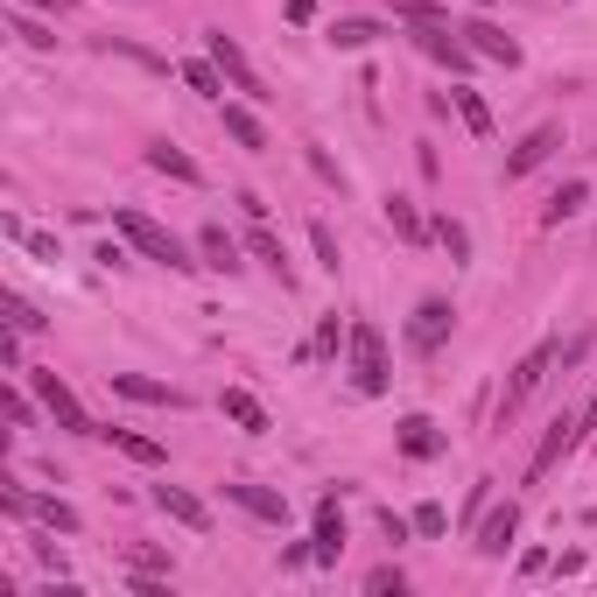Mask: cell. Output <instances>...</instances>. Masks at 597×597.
Here are the masks:
<instances>
[{
  "instance_id": "ee69618b",
  "label": "cell",
  "mask_w": 597,
  "mask_h": 597,
  "mask_svg": "<svg viewBox=\"0 0 597 597\" xmlns=\"http://www.w3.org/2000/svg\"><path fill=\"white\" fill-rule=\"evenodd\" d=\"M584 429H597V401H590V408H584Z\"/></svg>"
},
{
  "instance_id": "83f0119b",
  "label": "cell",
  "mask_w": 597,
  "mask_h": 597,
  "mask_svg": "<svg viewBox=\"0 0 597 597\" xmlns=\"http://www.w3.org/2000/svg\"><path fill=\"white\" fill-rule=\"evenodd\" d=\"M176 78H183L198 99H226V71L218 64H176Z\"/></svg>"
},
{
  "instance_id": "ffe728a7",
  "label": "cell",
  "mask_w": 597,
  "mask_h": 597,
  "mask_svg": "<svg viewBox=\"0 0 597 597\" xmlns=\"http://www.w3.org/2000/svg\"><path fill=\"white\" fill-rule=\"evenodd\" d=\"M218 408H226V422H239L246 436H267V408L246 394V386H226V394H218Z\"/></svg>"
},
{
  "instance_id": "9c48e42d",
  "label": "cell",
  "mask_w": 597,
  "mask_h": 597,
  "mask_svg": "<svg viewBox=\"0 0 597 597\" xmlns=\"http://www.w3.org/2000/svg\"><path fill=\"white\" fill-rule=\"evenodd\" d=\"M548 366H556V345H534L528 358H520V366H513V380H506V394H499V422H506V415H513L520 401L534 394V386L548 380Z\"/></svg>"
},
{
  "instance_id": "4316f807",
  "label": "cell",
  "mask_w": 597,
  "mask_h": 597,
  "mask_svg": "<svg viewBox=\"0 0 597 597\" xmlns=\"http://www.w3.org/2000/svg\"><path fill=\"white\" fill-rule=\"evenodd\" d=\"M380 36H386V28H380V22H358V14H345V22H331V42H338V50H372Z\"/></svg>"
},
{
  "instance_id": "e575fe53",
  "label": "cell",
  "mask_w": 597,
  "mask_h": 597,
  "mask_svg": "<svg viewBox=\"0 0 597 597\" xmlns=\"http://www.w3.org/2000/svg\"><path fill=\"white\" fill-rule=\"evenodd\" d=\"M309 246H317V267H331V275H338V239H331V226H323V218L309 226Z\"/></svg>"
},
{
  "instance_id": "cb8c5ba5",
  "label": "cell",
  "mask_w": 597,
  "mask_h": 597,
  "mask_svg": "<svg viewBox=\"0 0 597 597\" xmlns=\"http://www.w3.org/2000/svg\"><path fill=\"white\" fill-rule=\"evenodd\" d=\"M450 106H457V119H465V134H471V141H492V106L471 92V85H457V92H450Z\"/></svg>"
},
{
  "instance_id": "7c38bea8",
  "label": "cell",
  "mask_w": 597,
  "mask_h": 597,
  "mask_svg": "<svg viewBox=\"0 0 597 597\" xmlns=\"http://www.w3.org/2000/svg\"><path fill=\"white\" fill-rule=\"evenodd\" d=\"M309 548H317V562L345 556V506H338V492H323V499H317V534H309Z\"/></svg>"
},
{
  "instance_id": "f35d334b",
  "label": "cell",
  "mask_w": 597,
  "mask_h": 597,
  "mask_svg": "<svg viewBox=\"0 0 597 597\" xmlns=\"http://www.w3.org/2000/svg\"><path fill=\"white\" fill-rule=\"evenodd\" d=\"M380 534H386V542H408V534H415V520H401L394 506H386V513H380Z\"/></svg>"
},
{
  "instance_id": "44dd1931",
  "label": "cell",
  "mask_w": 597,
  "mask_h": 597,
  "mask_svg": "<svg viewBox=\"0 0 597 597\" xmlns=\"http://www.w3.org/2000/svg\"><path fill=\"white\" fill-rule=\"evenodd\" d=\"M99 436H106L119 457H134V465H162V457H169L155 436H141V429H119V422H113V429H99Z\"/></svg>"
},
{
  "instance_id": "f1b7e54d",
  "label": "cell",
  "mask_w": 597,
  "mask_h": 597,
  "mask_svg": "<svg viewBox=\"0 0 597 597\" xmlns=\"http://www.w3.org/2000/svg\"><path fill=\"white\" fill-rule=\"evenodd\" d=\"M394 22L429 28V22H450V8H443V0H394Z\"/></svg>"
},
{
  "instance_id": "8992f818",
  "label": "cell",
  "mask_w": 597,
  "mask_h": 597,
  "mask_svg": "<svg viewBox=\"0 0 597 597\" xmlns=\"http://www.w3.org/2000/svg\"><path fill=\"white\" fill-rule=\"evenodd\" d=\"M415 50H422V56H436V64H443V71H457V78H465V71L478 64V50H471L465 36H457L450 22H429V28H415Z\"/></svg>"
},
{
  "instance_id": "ba28073f",
  "label": "cell",
  "mask_w": 597,
  "mask_h": 597,
  "mask_svg": "<svg viewBox=\"0 0 597 597\" xmlns=\"http://www.w3.org/2000/svg\"><path fill=\"white\" fill-rule=\"evenodd\" d=\"M106 386L119 401H141V408H183V386H169V380H148V372H106Z\"/></svg>"
},
{
  "instance_id": "e0dca14e",
  "label": "cell",
  "mask_w": 597,
  "mask_h": 597,
  "mask_svg": "<svg viewBox=\"0 0 597 597\" xmlns=\"http://www.w3.org/2000/svg\"><path fill=\"white\" fill-rule=\"evenodd\" d=\"M28 520H42L50 534H78L85 520H78V506L71 499H56V492H28Z\"/></svg>"
},
{
  "instance_id": "52a82bcc",
  "label": "cell",
  "mask_w": 597,
  "mask_h": 597,
  "mask_svg": "<svg viewBox=\"0 0 597 597\" xmlns=\"http://www.w3.org/2000/svg\"><path fill=\"white\" fill-rule=\"evenodd\" d=\"M450 323H457V309L443 303V295H422V303H415V317H408V345L415 352H443V338H450Z\"/></svg>"
},
{
  "instance_id": "b9f144b4",
  "label": "cell",
  "mask_w": 597,
  "mask_h": 597,
  "mask_svg": "<svg viewBox=\"0 0 597 597\" xmlns=\"http://www.w3.org/2000/svg\"><path fill=\"white\" fill-rule=\"evenodd\" d=\"M281 8H289V22L303 28V22H317V0H281Z\"/></svg>"
},
{
  "instance_id": "8fae6325",
  "label": "cell",
  "mask_w": 597,
  "mask_h": 597,
  "mask_svg": "<svg viewBox=\"0 0 597 597\" xmlns=\"http://www.w3.org/2000/svg\"><path fill=\"white\" fill-rule=\"evenodd\" d=\"M148 499H155L162 513L176 520V528H190V534H212V506H204L198 492H183V485H155Z\"/></svg>"
},
{
  "instance_id": "6da1fadb",
  "label": "cell",
  "mask_w": 597,
  "mask_h": 597,
  "mask_svg": "<svg viewBox=\"0 0 597 597\" xmlns=\"http://www.w3.org/2000/svg\"><path fill=\"white\" fill-rule=\"evenodd\" d=\"M113 226H119V239H127V246L141 253V261H162V267H176V275H183V267H198L183 239H176L169 226H155L148 212H134V204H119V212H113Z\"/></svg>"
},
{
  "instance_id": "3957f363",
  "label": "cell",
  "mask_w": 597,
  "mask_h": 597,
  "mask_svg": "<svg viewBox=\"0 0 597 597\" xmlns=\"http://www.w3.org/2000/svg\"><path fill=\"white\" fill-rule=\"evenodd\" d=\"M28 386H36V401H42V408H50V422L64 429V436H99V422H92V415H85V401L71 394V386L56 380V372H28Z\"/></svg>"
},
{
  "instance_id": "d590c367",
  "label": "cell",
  "mask_w": 597,
  "mask_h": 597,
  "mask_svg": "<svg viewBox=\"0 0 597 597\" xmlns=\"http://www.w3.org/2000/svg\"><path fill=\"white\" fill-rule=\"evenodd\" d=\"M443 528H450V513H443L436 499H429V506H415V534H429V542H436Z\"/></svg>"
},
{
  "instance_id": "f546056e",
  "label": "cell",
  "mask_w": 597,
  "mask_h": 597,
  "mask_svg": "<svg viewBox=\"0 0 597 597\" xmlns=\"http://www.w3.org/2000/svg\"><path fill=\"white\" fill-rule=\"evenodd\" d=\"M8 239H22V246L36 253V261H56V239H50V232H28L22 218H8Z\"/></svg>"
},
{
  "instance_id": "4dcf8cb0",
  "label": "cell",
  "mask_w": 597,
  "mask_h": 597,
  "mask_svg": "<svg viewBox=\"0 0 597 597\" xmlns=\"http://www.w3.org/2000/svg\"><path fill=\"white\" fill-rule=\"evenodd\" d=\"M436 239H443V253H450V261H471V232L457 226V218H436Z\"/></svg>"
},
{
  "instance_id": "1f68e13d",
  "label": "cell",
  "mask_w": 597,
  "mask_h": 597,
  "mask_svg": "<svg viewBox=\"0 0 597 597\" xmlns=\"http://www.w3.org/2000/svg\"><path fill=\"white\" fill-rule=\"evenodd\" d=\"M8 331H22V338H36V331H42V317H36V303H22V295H8Z\"/></svg>"
},
{
  "instance_id": "d6a6232c",
  "label": "cell",
  "mask_w": 597,
  "mask_h": 597,
  "mask_svg": "<svg viewBox=\"0 0 597 597\" xmlns=\"http://www.w3.org/2000/svg\"><path fill=\"white\" fill-rule=\"evenodd\" d=\"M366 590H372V597H401V590H408V576H401L394 562H380V570L366 576Z\"/></svg>"
},
{
  "instance_id": "ac0fdd59",
  "label": "cell",
  "mask_w": 597,
  "mask_h": 597,
  "mask_svg": "<svg viewBox=\"0 0 597 597\" xmlns=\"http://www.w3.org/2000/svg\"><path fill=\"white\" fill-rule=\"evenodd\" d=\"M198 253H204V267H218V275H239V267H246V261H239V239L226 226H204L198 232Z\"/></svg>"
},
{
  "instance_id": "60d3db41",
  "label": "cell",
  "mask_w": 597,
  "mask_h": 597,
  "mask_svg": "<svg viewBox=\"0 0 597 597\" xmlns=\"http://www.w3.org/2000/svg\"><path fill=\"white\" fill-rule=\"evenodd\" d=\"M0 366H8V372H22V331H8V338H0Z\"/></svg>"
},
{
  "instance_id": "5bb4252c",
  "label": "cell",
  "mask_w": 597,
  "mask_h": 597,
  "mask_svg": "<svg viewBox=\"0 0 597 597\" xmlns=\"http://www.w3.org/2000/svg\"><path fill=\"white\" fill-rule=\"evenodd\" d=\"M226 499H232V506H246V513H253V520H267V528H281V520H289V499H281V492H267V485H253V478H232Z\"/></svg>"
},
{
  "instance_id": "277c9868",
  "label": "cell",
  "mask_w": 597,
  "mask_h": 597,
  "mask_svg": "<svg viewBox=\"0 0 597 597\" xmlns=\"http://www.w3.org/2000/svg\"><path fill=\"white\" fill-rule=\"evenodd\" d=\"M576 436H584V415H570V408H562V415H556V422H548V436H542V450H534V457H528V485H542V478H548V471H556V465H562V457H570V450H576Z\"/></svg>"
},
{
  "instance_id": "7a4b0ae2",
  "label": "cell",
  "mask_w": 597,
  "mask_h": 597,
  "mask_svg": "<svg viewBox=\"0 0 597 597\" xmlns=\"http://www.w3.org/2000/svg\"><path fill=\"white\" fill-rule=\"evenodd\" d=\"M345 345H352V386H358L366 401H372V394H386V386H394V372H386V338H380V323L358 317Z\"/></svg>"
},
{
  "instance_id": "f6af8a7d",
  "label": "cell",
  "mask_w": 597,
  "mask_h": 597,
  "mask_svg": "<svg viewBox=\"0 0 597 597\" xmlns=\"http://www.w3.org/2000/svg\"><path fill=\"white\" fill-rule=\"evenodd\" d=\"M471 8H492V0H471Z\"/></svg>"
},
{
  "instance_id": "484cf974",
  "label": "cell",
  "mask_w": 597,
  "mask_h": 597,
  "mask_svg": "<svg viewBox=\"0 0 597 597\" xmlns=\"http://www.w3.org/2000/svg\"><path fill=\"white\" fill-rule=\"evenodd\" d=\"M590 204V183H562L556 198H548V212H542V226H570L576 212H584Z\"/></svg>"
},
{
  "instance_id": "74e56055",
  "label": "cell",
  "mask_w": 597,
  "mask_h": 597,
  "mask_svg": "<svg viewBox=\"0 0 597 597\" xmlns=\"http://www.w3.org/2000/svg\"><path fill=\"white\" fill-rule=\"evenodd\" d=\"M338 338H345V331H338V309H331V317L317 323V352H323V358H338Z\"/></svg>"
},
{
  "instance_id": "603a6c76",
  "label": "cell",
  "mask_w": 597,
  "mask_h": 597,
  "mask_svg": "<svg viewBox=\"0 0 597 597\" xmlns=\"http://www.w3.org/2000/svg\"><path fill=\"white\" fill-rule=\"evenodd\" d=\"M148 169H155V176H176V183H204V169L183 155V148H169V141L148 148Z\"/></svg>"
},
{
  "instance_id": "9a60e30c",
  "label": "cell",
  "mask_w": 597,
  "mask_h": 597,
  "mask_svg": "<svg viewBox=\"0 0 597 597\" xmlns=\"http://www.w3.org/2000/svg\"><path fill=\"white\" fill-rule=\"evenodd\" d=\"M513 534H520V506L506 499V506H485V520H478V556H506L513 548Z\"/></svg>"
},
{
  "instance_id": "d4e9b609",
  "label": "cell",
  "mask_w": 597,
  "mask_h": 597,
  "mask_svg": "<svg viewBox=\"0 0 597 597\" xmlns=\"http://www.w3.org/2000/svg\"><path fill=\"white\" fill-rule=\"evenodd\" d=\"M246 253H253V261H267V267H275V275H281V289L295 281V275H289V253H281V239L267 232L261 218H253V232H246Z\"/></svg>"
},
{
  "instance_id": "4fadbf2b",
  "label": "cell",
  "mask_w": 597,
  "mask_h": 597,
  "mask_svg": "<svg viewBox=\"0 0 597 597\" xmlns=\"http://www.w3.org/2000/svg\"><path fill=\"white\" fill-rule=\"evenodd\" d=\"M394 443H401V457H415V465H429V457H443L450 450V436H443L429 415H408V422L394 429Z\"/></svg>"
},
{
  "instance_id": "30bf717a",
  "label": "cell",
  "mask_w": 597,
  "mask_h": 597,
  "mask_svg": "<svg viewBox=\"0 0 597 597\" xmlns=\"http://www.w3.org/2000/svg\"><path fill=\"white\" fill-rule=\"evenodd\" d=\"M457 36H465V42H471V50H478V56H492V64H506V71H520V42H513V36H506V28H499V22H485V14H471V22H465V28H457Z\"/></svg>"
},
{
  "instance_id": "d6986e66",
  "label": "cell",
  "mask_w": 597,
  "mask_h": 597,
  "mask_svg": "<svg viewBox=\"0 0 597 597\" xmlns=\"http://www.w3.org/2000/svg\"><path fill=\"white\" fill-rule=\"evenodd\" d=\"M218 119H226V134L246 148V155H267V127L253 119V106H232V99H226V106H218Z\"/></svg>"
},
{
  "instance_id": "5b68a950",
  "label": "cell",
  "mask_w": 597,
  "mask_h": 597,
  "mask_svg": "<svg viewBox=\"0 0 597 597\" xmlns=\"http://www.w3.org/2000/svg\"><path fill=\"white\" fill-rule=\"evenodd\" d=\"M204 50H212V64L226 71V85H232L239 99H267V92H261V71L246 64V50H239V42L226 36V28H212V36H204Z\"/></svg>"
},
{
  "instance_id": "7402d4cb",
  "label": "cell",
  "mask_w": 597,
  "mask_h": 597,
  "mask_svg": "<svg viewBox=\"0 0 597 597\" xmlns=\"http://www.w3.org/2000/svg\"><path fill=\"white\" fill-rule=\"evenodd\" d=\"M386 226H394V239H408V246H422V239L436 232L422 212H415V198H386Z\"/></svg>"
},
{
  "instance_id": "2e32d148",
  "label": "cell",
  "mask_w": 597,
  "mask_h": 597,
  "mask_svg": "<svg viewBox=\"0 0 597 597\" xmlns=\"http://www.w3.org/2000/svg\"><path fill=\"white\" fill-rule=\"evenodd\" d=\"M556 148H562V127H556V119H548V127H534L528 141H520L513 155H506V176H534V169H542L548 155H556Z\"/></svg>"
},
{
  "instance_id": "ab89813d",
  "label": "cell",
  "mask_w": 597,
  "mask_h": 597,
  "mask_svg": "<svg viewBox=\"0 0 597 597\" xmlns=\"http://www.w3.org/2000/svg\"><path fill=\"white\" fill-rule=\"evenodd\" d=\"M0 408H8V422H14V429H28V422H36V408H28V394H8Z\"/></svg>"
},
{
  "instance_id": "7bdbcfd3",
  "label": "cell",
  "mask_w": 597,
  "mask_h": 597,
  "mask_svg": "<svg viewBox=\"0 0 597 597\" xmlns=\"http://www.w3.org/2000/svg\"><path fill=\"white\" fill-rule=\"evenodd\" d=\"M14 8H50V14H71L78 0H14Z\"/></svg>"
},
{
  "instance_id": "836d02e7",
  "label": "cell",
  "mask_w": 597,
  "mask_h": 597,
  "mask_svg": "<svg viewBox=\"0 0 597 597\" xmlns=\"http://www.w3.org/2000/svg\"><path fill=\"white\" fill-rule=\"evenodd\" d=\"M8 28H14V36L28 42V50H56V36H50V28H42V22H28V14H14Z\"/></svg>"
},
{
  "instance_id": "8d00e7d4",
  "label": "cell",
  "mask_w": 597,
  "mask_h": 597,
  "mask_svg": "<svg viewBox=\"0 0 597 597\" xmlns=\"http://www.w3.org/2000/svg\"><path fill=\"white\" fill-rule=\"evenodd\" d=\"M485 506H492V478H478L471 499H465V528H478V520H485Z\"/></svg>"
}]
</instances>
